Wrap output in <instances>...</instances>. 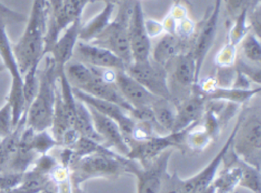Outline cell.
Instances as JSON below:
<instances>
[{
  "label": "cell",
  "mask_w": 261,
  "mask_h": 193,
  "mask_svg": "<svg viewBox=\"0 0 261 193\" xmlns=\"http://www.w3.org/2000/svg\"><path fill=\"white\" fill-rule=\"evenodd\" d=\"M127 24L123 20L111 22L106 30L90 43L103 47L120 57L126 66L133 63Z\"/></svg>",
  "instance_id": "7c38bea8"
},
{
  "label": "cell",
  "mask_w": 261,
  "mask_h": 193,
  "mask_svg": "<svg viewBox=\"0 0 261 193\" xmlns=\"http://www.w3.org/2000/svg\"><path fill=\"white\" fill-rule=\"evenodd\" d=\"M202 193H215V188H214L213 185H211L210 187H208V188Z\"/></svg>",
  "instance_id": "7bdbcfd3"
},
{
  "label": "cell",
  "mask_w": 261,
  "mask_h": 193,
  "mask_svg": "<svg viewBox=\"0 0 261 193\" xmlns=\"http://www.w3.org/2000/svg\"><path fill=\"white\" fill-rule=\"evenodd\" d=\"M41 193H57L56 191V188L53 187V188H48V189L45 190V191H42Z\"/></svg>",
  "instance_id": "ee69618b"
},
{
  "label": "cell",
  "mask_w": 261,
  "mask_h": 193,
  "mask_svg": "<svg viewBox=\"0 0 261 193\" xmlns=\"http://www.w3.org/2000/svg\"><path fill=\"white\" fill-rule=\"evenodd\" d=\"M133 63L151 60L150 37L146 28V20L140 0H135L129 13L127 24Z\"/></svg>",
  "instance_id": "ba28073f"
},
{
  "label": "cell",
  "mask_w": 261,
  "mask_h": 193,
  "mask_svg": "<svg viewBox=\"0 0 261 193\" xmlns=\"http://www.w3.org/2000/svg\"><path fill=\"white\" fill-rule=\"evenodd\" d=\"M126 156L118 153H94L77 159L70 167V176L73 189L82 188L90 179L118 176L124 172Z\"/></svg>",
  "instance_id": "277c9868"
},
{
  "label": "cell",
  "mask_w": 261,
  "mask_h": 193,
  "mask_svg": "<svg viewBox=\"0 0 261 193\" xmlns=\"http://www.w3.org/2000/svg\"><path fill=\"white\" fill-rule=\"evenodd\" d=\"M74 127L79 132L81 136L103 144V140L94 127L89 109L85 103L79 100H77L76 105V118Z\"/></svg>",
  "instance_id": "484cf974"
},
{
  "label": "cell",
  "mask_w": 261,
  "mask_h": 193,
  "mask_svg": "<svg viewBox=\"0 0 261 193\" xmlns=\"http://www.w3.org/2000/svg\"><path fill=\"white\" fill-rule=\"evenodd\" d=\"M192 127L181 132L154 135L144 141L127 139L126 141L130 148L127 158L137 161L141 165H145L172 147L182 150V146L186 142V134Z\"/></svg>",
  "instance_id": "52a82bcc"
},
{
  "label": "cell",
  "mask_w": 261,
  "mask_h": 193,
  "mask_svg": "<svg viewBox=\"0 0 261 193\" xmlns=\"http://www.w3.org/2000/svg\"><path fill=\"white\" fill-rule=\"evenodd\" d=\"M182 182L176 173L172 175L168 173L160 193H182Z\"/></svg>",
  "instance_id": "74e56055"
},
{
  "label": "cell",
  "mask_w": 261,
  "mask_h": 193,
  "mask_svg": "<svg viewBox=\"0 0 261 193\" xmlns=\"http://www.w3.org/2000/svg\"><path fill=\"white\" fill-rule=\"evenodd\" d=\"M115 10L114 2H105L103 10L87 23L81 26L79 40L92 42L111 25L113 13Z\"/></svg>",
  "instance_id": "7402d4cb"
},
{
  "label": "cell",
  "mask_w": 261,
  "mask_h": 193,
  "mask_svg": "<svg viewBox=\"0 0 261 193\" xmlns=\"http://www.w3.org/2000/svg\"><path fill=\"white\" fill-rule=\"evenodd\" d=\"M13 129V111L10 103H7L0 108V138H5Z\"/></svg>",
  "instance_id": "8d00e7d4"
},
{
  "label": "cell",
  "mask_w": 261,
  "mask_h": 193,
  "mask_svg": "<svg viewBox=\"0 0 261 193\" xmlns=\"http://www.w3.org/2000/svg\"><path fill=\"white\" fill-rule=\"evenodd\" d=\"M5 71V68H4V65H3L2 63H0V73L3 72V71Z\"/></svg>",
  "instance_id": "f6af8a7d"
},
{
  "label": "cell",
  "mask_w": 261,
  "mask_h": 193,
  "mask_svg": "<svg viewBox=\"0 0 261 193\" xmlns=\"http://www.w3.org/2000/svg\"><path fill=\"white\" fill-rule=\"evenodd\" d=\"M231 152L233 156L230 159H227L226 156H224V159H227L225 168L218 176H215L212 182V185L215 188V193H233L241 182L242 170L240 164L239 158L232 150Z\"/></svg>",
  "instance_id": "44dd1931"
},
{
  "label": "cell",
  "mask_w": 261,
  "mask_h": 193,
  "mask_svg": "<svg viewBox=\"0 0 261 193\" xmlns=\"http://www.w3.org/2000/svg\"><path fill=\"white\" fill-rule=\"evenodd\" d=\"M81 26L82 19L73 22L59 36L48 52L56 65V71L64 69L65 65L72 60L74 49L79 41Z\"/></svg>",
  "instance_id": "ac0fdd59"
},
{
  "label": "cell",
  "mask_w": 261,
  "mask_h": 193,
  "mask_svg": "<svg viewBox=\"0 0 261 193\" xmlns=\"http://www.w3.org/2000/svg\"><path fill=\"white\" fill-rule=\"evenodd\" d=\"M58 164L59 162L57 158L54 157L49 153H47V154L39 156L30 170H31L33 173L41 176H49L50 172Z\"/></svg>",
  "instance_id": "d590c367"
},
{
  "label": "cell",
  "mask_w": 261,
  "mask_h": 193,
  "mask_svg": "<svg viewBox=\"0 0 261 193\" xmlns=\"http://www.w3.org/2000/svg\"><path fill=\"white\" fill-rule=\"evenodd\" d=\"M0 18L2 19H9L12 22H17V23H20V22H23L27 20V16H24L22 13L12 10L1 1H0Z\"/></svg>",
  "instance_id": "ab89813d"
},
{
  "label": "cell",
  "mask_w": 261,
  "mask_h": 193,
  "mask_svg": "<svg viewBox=\"0 0 261 193\" xmlns=\"http://www.w3.org/2000/svg\"><path fill=\"white\" fill-rule=\"evenodd\" d=\"M59 154V158L57 160L59 164L63 166L64 167L70 169V167L77 160L74 150L71 147H62Z\"/></svg>",
  "instance_id": "60d3db41"
},
{
  "label": "cell",
  "mask_w": 261,
  "mask_h": 193,
  "mask_svg": "<svg viewBox=\"0 0 261 193\" xmlns=\"http://www.w3.org/2000/svg\"><path fill=\"white\" fill-rule=\"evenodd\" d=\"M25 173L0 172V191H9L19 186L25 180Z\"/></svg>",
  "instance_id": "e575fe53"
},
{
  "label": "cell",
  "mask_w": 261,
  "mask_h": 193,
  "mask_svg": "<svg viewBox=\"0 0 261 193\" xmlns=\"http://www.w3.org/2000/svg\"><path fill=\"white\" fill-rule=\"evenodd\" d=\"M73 58L88 66L114 71H126L127 68L126 63L110 50L80 40L76 45Z\"/></svg>",
  "instance_id": "8fae6325"
},
{
  "label": "cell",
  "mask_w": 261,
  "mask_h": 193,
  "mask_svg": "<svg viewBox=\"0 0 261 193\" xmlns=\"http://www.w3.org/2000/svg\"><path fill=\"white\" fill-rule=\"evenodd\" d=\"M241 50L245 58L255 65H260L261 45L259 38L254 33H247L241 42Z\"/></svg>",
  "instance_id": "d6a6232c"
},
{
  "label": "cell",
  "mask_w": 261,
  "mask_h": 193,
  "mask_svg": "<svg viewBox=\"0 0 261 193\" xmlns=\"http://www.w3.org/2000/svg\"><path fill=\"white\" fill-rule=\"evenodd\" d=\"M177 83L185 88H189L195 83V65L192 53L181 54L177 59L175 68Z\"/></svg>",
  "instance_id": "f546056e"
},
{
  "label": "cell",
  "mask_w": 261,
  "mask_h": 193,
  "mask_svg": "<svg viewBox=\"0 0 261 193\" xmlns=\"http://www.w3.org/2000/svg\"><path fill=\"white\" fill-rule=\"evenodd\" d=\"M221 4H222V0H215L213 11L203 25L199 36L197 39L195 49L192 53L195 65V83H196L199 80L200 74H201L204 60L207 57L216 38Z\"/></svg>",
  "instance_id": "5bb4252c"
},
{
  "label": "cell",
  "mask_w": 261,
  "mask_h": 193,
  "mask_svg": "<svg viewBox=\"0 0 261 193\" xmlns=\"http://www.w3.org/2000/svg\"><path fill=\"white\" fill-rule=\"evenodd\" d=\"M246 2L247 0H226L229 14L238 16L245 7H247Z\"/></svg>",
  "instance_id": "b9f144b4"
},
{
  "label": "cell",
  "mask_w": 261,
  "mask_h": 193,
  "mask_svg": "<svg viewBox=\"0 0 261 193\" xmlns=\"http://www.w3.org/2000/svg\"><path fill=\"white\" fill-rule=\"evenodd\" d=\"M89 2L91 0H62L59 11L49 15L44 55L48 54L59 36L70 25L82 19L84 10Z\"/></svg>",
  "instance_id": "9c48e42d"
},
{
  "label": "cell",
  "mask_w": 261,
  "mask_h": 193,
  "mask_svg": "<svg viewBox=\"0 0 261 193\" xmlns=\"http://www.w3.org/2000/svg\"><path fill=\"white\" fill-rule=\"evenodd\" d=\"M242 170L240 186L253 193H260V170L239 159Z\"/></svg>",
  "instance_id": "1f68e13d"
},
{
  "label": "cell",
  "mask_w": 261,
  "mask_h": 193,
  "mask_svg": "<svg viewBox=\"0 0 261 193\" xmlns=\"http://www.w3.org/2000/svg\"><path fill=\"white\" fill-rule=\"evenodd\" d=\"M256 1H258V2H260V0H256Z\"/></svg>",
  "instance_id": "bcb514c9"
},
{
  "label": "cell",
  "mask_w": 261,
  "mask_h": 193,
  "mask_svg": "<svg viewBox=\"0 0 261 193\" xmlns=\"http://www.w3.org/2000/svg\"><path fill=\"white\" fill-rule=\"evenodd\" d=\"M47 0H33L27 27L19 40L13 45V53L22 75L43 60L45 36L49 20Z\"/></svg>",
  "instance_id": "6da1fadb"
},
{
  "label": "cell",
  "mask_w": 261,
  "mask_h": 193,
  "mask_svg": "<svg viewBox=\"0 0 261 193\" xmlns=\"http://www.w3.org/2000/svg\"><path fill=\"white\" fill-rule=\"evenodd\" d=\"M205 111V99L200 95L188 97L176 108L173 132H181L198 124Z\"/></svg>",
  "instance_id": "ffe728a7"
},
{
  "label": "cell",
  "mask_w": 261,
  "mask_h": 193,
  "mask_svg": "<svg viewBox=\"0 0 261 193\" xmlns=\"http://www.w3.org/2000/svg\"><path fill=\"white\" fill-rule=\"evenodd\" d=\"M54 186L49 176H41L29 170L25 172V180L19 186L0 193H41Z\"/></svg>",
  "instance_id": "83f0119b"
},
{
  "label": "cell",
  "mask_w": 261,
  "mask_h": 193,
  "mask_svg": "<svg viewBox=\"0 0 261 193\" xmlns=\"http://www.w3.org/2000/svg\"><path fill=\"white\" fill-rule=\"evenodd\" d=\"M0 61L10 73L11 86L7 102L13 111V128L17 125L25 111L23 75L13 50L4 19L0 18Z\"/></svg>",
  "instance_id": "5b68a950"
},
{
  "label": "cell",
  "mask_w": 261,
  "mask_h": 193,
  "mask_svg": "<svg viewBox=\"0 0 261 193\" xmlns=\"http://www.w3.org/2000/svg\"><path fill=\"white\" fill-rule=\"evenodd\" d=\"M91 68H92L94 75L91 80L80 90L96 98L114 103L132 115L134 109L123 98L115 83L108 81L103 78L102 76V73H103L102 68H94V67H91Z\"/></svg>",
  "instance_id": "e0dca14e"
},
{
  "label": "cell",
  "mask_w": 261,
  "mask_h": 193,
  "mask_svg": "<svg viewBox=\"0 0 261 193\" xmlns=\"http://www.w3.org/2000/svg\"><path fill=\"white\" fill-rule=\"evenodd\" d=\"M114 83L134 111L150 109L159 99L129 75L126 71H116Z\"/></svg>",
  "instance_id": "2e32d148"
},
{
  "label": "cell",
  "mask_w": 261,
  "mask_h": 193,
  "mask_svg": "<svg viewBox=\"0 0 261 193\" xmlns=\"http://www.w3.org/2000/svg\"><path fill=\"white\" fill-rule=\"evenodd\" d=\"M126 73L148 91L159 98L172 100L167 76L163 67L153 65L151 60L144 63H132Z\"/></svg>",
  "instance_id": "30bf717a"
},
{
  "label": "cell",
  "mask_w": 261,
  "mask_h": 193,
  "mask_svg": "<svg viewBox=\"0 0 261 193\" xmlns=\"http://www.w3.org/2000/svg\"><path fill=\"white\" fill-rule=\"evenodd\" d=\"M151 109L162 133L166 135L173 132L176 108L172 106L171 100L159 98L152 105Z\"/></svg>",
  "instance_id": "cb8c5ba5"
},
{
  "label": "cell",
  "mask_w": 261,
  "mask_h": 193,
  "mask_svg": "<svg viewBox=\"0 0 261 193\" xmlns=\"http://www.w3.org/2000/svg\"><path fill=\"white\" fill-rule=\"evenodd\" d=\"M73 92L77 100L115 121L120 126L126 139L130 136L135 124V119L129 112L114 103L96 98L80 89L73 88Z\"/></svg>",
  "instance_id": "4fadbf2b"
},
{
  "label": "cell",
  "mask_w": 261,
  "mask_h": 193,
  "mask_svg": "<svg viewBox=\"0 0 261 193\" xmlns=\"http://www.w3.org/2000/svg\"><path fill=\"white\" fill-rule=\"evenodd\" d=\"M260 92V86L255 89H239L235 87H219L215 86L207 92V97L214 101H228L234 104H241L249 101Z\"/></svg>",
  "instance_id": "603a6c76"
},
{
  "label": "cell",
  "mask_w": 261,
  "mask_h": 193,
  "mask_svg": "<svg viewBox=\"0 0 261 193\" xmlns=\"http://www.w3.org/2000/svg\"><path fill=\"white\" fill-rule=\"evenodd\" d=\"M65 73L71 86L77 89H82L94 75L91 67L73 59L65 65Z\"/></svg>",
  "instance_id": "f1b7e54d"
},
{
  "label": "cell",
  "mask_w": 261,
  "mask_h": 193,
  "mask_svg": "<svg viewBox=\"0 0 261 193\" xmlns=\"http://www.w3.org/2000/svg\"><path fill=\"white\" fill-rule=\"evenodd\" d=\"M180 1H186V0H180Z\"/></svg>",
  "instance_id": "c3c4849f"
},
{
  "label": "cell",
  "mask_w": 261,
  "mask_h": 193,
  "mask_svg": "<svg viewBox=\"0 0 261 193\" xmlns=\"http://www.w3.org/2000/svg\"><path fill=\"white\" fill-rule=\"evenodd\" d=\"M249 23L250 27L253 28V31L257 37L260 39V30H261V15H260V2L256 1L254 4L253 8L250 10L249 13Z\"/></svg>",
  "instance_id": "f35d334b"
},
{
  "label": "cell",
  "mask_w": 261,
  "mask_h": 193,
  "mask_svg": "<svg viewBox=\"0 0 261 193\" xmlns=\"http://www.w3.org/2000/svg\"><path fill=\"white\" fill-rule=\"evenodd\" d=\"M232 141L233 153L241 160L260 170L261 117L259 107L244 111L237 121Z\"/></svg>",
  "instance_id": "3957f363"
},
{
  "label": "cell",
  "mask_w": 261,
  "mask_h": 193,
  "mask_svg": "<svg viewBox=\"0 0 261 193\" xmlns=\"http://www.w3.org/2000/svg\"><path fill=\"white\" fill-rule=\"evenodd\" d=\"M179 49V40L175 34L167 33L157 42L151 56L156 65L164 67L169 60L178 54Z\"/></svg>",
  "instance_id": "d4e9b609"
},
{
  "label": "cell",
  "mask_w": 261,
  "mask_h": 193,
  "mask_svg": "<svg viewBox=\"0 0 261 193\" xmlns=\"http://www.w3.org/2000/svg\"><path fill=\"white\" fill-rule=\"evenodd\" d=\"M43 68L39 69V89L27 112V126L36 132L49 130L53 124L58 74L49 54Z\"/></svg>",
  "instance_id": "7a4b0ae2"
},
{
  "label": "cell",
  "mask_w": 261,
  "mask_h": 193,
  "mask_svg": "<svg viewBox=\"0 0 261 193\" xmlns=\"http://www.w3.org/2000/svg\"><path fill=\"white\" fill-rule=\"evenodd\" d=\"M88 107L91 112L95 130L103 140V145L111 150L114 149L116 153L127 157L130 148L119 124L93 108Z\"/></svg>",
  "instance_id": "9a60e30c"
},
{
  "label": "cell",
  "mask_w": 261,
  "mask_h": 193,
  "mask_svg": "<svg viewBox=\"0 0 261 193\" xmlns=\"http://www.w3.org/2000/svg\"><path fill=\"white\" fill-rule=\"evenodd\" d=\"M39 65L40 63L33 65L23 75L24 100H25L24 114H27L29 108L36 97L39 89Z\"/></svg>",
  "instance_id": "4dcf8cb0"
},
{
  "label": "cell",
  "mask_w": 261,
  "mask_h": 193,
  "mask_svg": "<svg viewBox=\"0 0 261 193\" xmlns=\"http://www.w3.org/2000/svg\"><path fill=\"white\" fill-rule=\"evenodd\" d=\"M3 138H0V142H1V140H2Z\"/></svg>",
  "instance_id": "7dc6e473"
},
{
  "label": "cell",
  "mask_w": 261,
  "mask_h": 193,
  "mask_svg": "<svg viewBox=\"0 0 261 193\" xmlns=\"http://www.w3.org/2000/svg\"><path fill=\"white\" fill-rule=\"evenodd\" d=\"M30 147L41 156L49 153L50 150L54 147H60V144L55 139L49 130H44L35 132L30 142Z\"/></svg>",
  "instance_id": "836d02e7"
},
{
  "label": "cell",
  "mask_w": 261,
  "mask_h": 193,
  "mask_svg": "<svg viewBox=\"0 0 261 193\" xmlns=\"http://www.w3.org/2000/svg\"><path fill=\"white\" fill-rule=\"evenodd\" d=\"M40 155L30 146L19 142V147L4 171L25 173L28 171ZM4 172V171H3Z\"/></svg>",
  "instance_id": "4316f807"
},
{
  "label": "cell",
  "mask_w": 261,
  "mask_h": 193,
  "mask_svg": "<svg viewBox=\"0 0 261 193\" xmlns=\"http://www.w3.org/2000/svg\"><path fill=\"white\" fill-rule=\"evenodd\" d=\"M0 63H1V61H0Z\"/></svg>",
  "instance_id": "681fc988"
},
{
  "label": "cell",
  "mask_w": 261,
  "mask_h": 193,
  "mask_svg": "<svg viewBox=\"0 0 261 193\" xmlns=\"http://www.w3.org/2000/svg\"><path fill=\"white\" fill-rule=\"evenodd\" d=\"M235 131H236V126H234L225 144L223 145L214 159L202 170L198 172L195 176L187 179L188 182L193 188L194 193L204 192L208 187L212 185V182L216 176L218 167L224 160V156L231 147Z\"/></svg>",
  "instance_id": "d6986e66"
},
{
  "label": "cell",
  "mask_w": 261,
  "mask_h": 193,
  "mask_svg": "<svg viewBox=\"0 0 261 193\" xmlns=\"http://www.w3.org/2000/svg\"><path fill=\"white\" fill-rule=\"evenodd\" d=\"M172 150H168L145 165L126 157L124 172L134 175L137 179V193H160L167 175L168 164Z\"/></svg>",
  "instance_id": "8992f818"
}]
</instances>
